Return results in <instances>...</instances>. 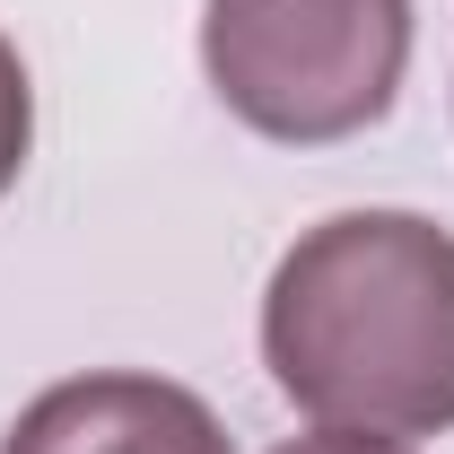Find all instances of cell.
Returning a JSON list of instances; mask_svg holds the SVG:
<instances>
[{
    "label": "cell",
    "instance_id": "5",
    "mask_svg": "<svg viewBox=\"0 0 454 454\" xmlns=\"http://www.w3.org/2000/svg\"><path fill=\"white\" fill-rule=\"evenodd\" d=\"M280 454H402L394 437H358V428H333V437H297V446Z\"/></svg>",
    "mask_w": 454,
    "mask_h": 454
},
{
    "label": "cell",
    "instance_id": "3",
    "mask_svg": "<svg viewBox=\"0 0 454 454\" xmlns=\"http://www.w3.org/2000/svg\"><path fill=\"white\" fill-rule=\"evenodd\" d=\"M0 454H236L210 402L167 376H70L35 394Z\"/></svg>",
    "mask_w": 454,
    "mask_h": 454
},
{
    "label": "cell",
    "instance_id": "2",
    "mask_svg": "<svg viewBox=\"0 0 454 454\" xmlns=\"http://www.w3.org/2000/svg\"><path fill=\"white\" fill-rule=\"evenodd\" d=\"M201 61L262 140H349L402 88L411 0H210Z\"/></svg>",
    "mask_w": 454,
    "mask_h": 454
},
{
    "label": "cell",
    "instance_id": "1",
    "mask_svg": "<svg viewBox=\"0 0 454 454\" xmlns=\"http://www.w3.org/2000/svg\"><path fill=\"white\" fill-rule=\"evenodd\" d=\"M262 358L324 428H454V236L411 210H340L306 227L262 297Z\"/></svg>",
    "mask_w": 454,
    "mask_h": 454
},
{
    "label": "cell",
    "instance_id": "4",
    "mask_svg": "<svg viewBox=\"0 0 454 454\" xmlns=\"http://www.w3.org/2000/svg\"><path fill=\"white\" fill-rule=\"evenodd\" d=\"M27 140H35V97H27V61L9 53V35H0V192L18 184V167H27Z\"/></svg>",
    "mask_w": 454,
    "mask_h": 454
}]
</instances>
